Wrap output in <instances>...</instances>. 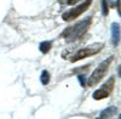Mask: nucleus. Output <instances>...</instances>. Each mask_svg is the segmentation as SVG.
<instances>
[{
    "instance_id": "6",
    "label": "nucleus",
    "mask_w": 121,
    "mask_h": 119,
    "mask_svg": "<svg viewBox=\"0 0 121 119\" xmlns=\"http://www.w3.org/2000/svg\"><path fill=\"white\" fill-rule=\"evenodd\" d=\"M120 41V24L113 23L112 24V43L114 46H117Z\"/></svg>"
},
{
    "instance_id": "5",
    "label": "nucleus",
    "mask_w": 121,
    "mask_h": 119,
    "mask_svg": "<svg viewBox=\"0 0 121 119\" xmlns=\"http://www.w3.org/2000/svg\"><path fill=\"white\" fill-rule=\"evenodd\" d=\"M103 47V44H99V45H96V46H92V47H84L81 50H79L72 58V62H76V61H80V60H84L86 57H90V56H93V55H97Z\"/></svg>"
},
{
    "instance_id": "2",
    "label": "nucleus",
    "mask_w": 121,
    "mask_h": 119,
    "mask_svg": "<svg viewBox=\"0 0 121 119\" xmlns=\"http://www.w3.org/2000/svg\"><path fill=\"white\" fill-rule=\"evenodd\" d=\"M113 60H114V57L113 56H110V57H108L107 60H104L103 62H100L99 63V66L93 71V73L91 74V77H90V79L87 80V85L88 86H96L102 79L104 78V75H105V73L108 72V69H109V66H110V63L113 62Z\"/></svg>"
},
{
    "instance_id": "8",
    "label": "nucleus",
    "mask_w": 121,
    "mask_h": 119,
    "mask_svg": "<svg viewBox=\"0 0 121 119\" xmlns=\"http://www.w3.org/2000/svg\"><path fill=\"white\" fill-rule=\"evenodd\" d=\"M51 46H52L51 41H43L41 44L39 45V50L41 51L43 54H47L50 50H51Z\"/></svg>"
},
{
    "instance_id": "4",
    "label": "nucleus",
    "mask_w": 121,
    "mask_h": 119,
    "mask_svg": "<svg viewBox=\"0 0 121 119\" xmlns=\"http://www.w3.org/2000/svg\"><path fill=\"white\" fill-rule=\"evenodd\" d=\"M114 86H115V78L112 77V78H109L98 90H96L93 92V98L95 100H103V98L109 97L112 91L114 90Z\"/></svg>"
},
{
    "instance_id": "10",
    "label": "nucleus",
    "mask_w": 121,
    "mask_h": 119,
    "mask_svg": "<svg viewBox=\"0 0 121 119\" xmlns=\"http://www.w3.org/2000/svg\"><path fill=\"white\" fill-rule=\"evenodd\" d=\"M102 11H103V15L107 16L109 14V9H108V3L107 0H102Z\"/></svg>"
},
{
    "instance_id": "12",
    "label": "nucleus",
    "mask_w": 121,
    "mask_h": 119,
    "mask_svg": "<svg viewBox=\"0 0 121 119\" xmlns=\"http://www.w3.org/2000/svg\"><path fill=\"white\" fill-rule=\"evenodd\" d=\"M78 79H79L80 84H81V86H85V85H86V77H85L84 74H80V75H78Z\"/></svg>"
},
{
    "instance_id": "9",
    "label": "nucleus",
    "mask_w": 121,
    "mask_h": 119,
    "mask_svg": "<svg viewBox=\"0 0 121 119\" xmlns=\"http://www.w3.org/2000/svg\"><path fill=\"white\" fill-rule=\"evenodd\" d=\"M40 82H41L43 85H47L50 82V73L47 71H43L41 77H40Z\"/></svg>"
},
{
    "instance_id": "1",
    "label": "nucleus",
    "mask_w": 121,
    "mask_h": 119,
    "mask_svg": "<svg viewBox=\"0 0 121 119\" xmlns=\"http://www.w3.org/2000/svg\"><path fill=\"white\" fill-rule=\"evenodd\" d=\"M91 23H92V17H87L86 19L80 21L75 26L65 29L60 37L65 38L68 41H75V40H78V39H80L81 37L85 35V33L88 31Z\"/></svg>"
},
{
    "instance_id": "11",
    "label": "nucleus",
    "mask_w": 121,
    "mask_h": 119,
    "mask_svg": "<svg viewBox=\"0 0 121 119\" xmlns=\"http://www.w3.org/2000/svg\"><path fill=\"white\" fill-rule=\"evenodd\" d=\"M110 1V5H112L113 7H117V11L120 12V0H109Z\"/></svg>"
},
{
    "instance_id": "3",
    "label": "nucleus",
    "mask_w": 121,
    "mask_h": 119,
    "mask_svg": "<svg viewBox=\"0 0 121 119\" xmlns=\"http://www.w3.org/2000/svg\"><path fill=\"white\" fill-rule=\"evenodd\" d=\"M91 4H92V0H86V1H84L82 4L78 5L76 7L70 9L69 11H67V12H64V14L62 15L63 21H65V22H70V21H73V19L78 18L80 15L84 14L86 10L90 7Z\"/></svg>"
},
{
    "instance_id": "13",
    "label": "nucleus",
    "mask_w": 121,
    "mask_h": 119,
    "mask_svg": "<svg viewBox=\"0 0 121 119\" xmlns=\"http://www.w3.org/2000/svg\"><path fill=\"white\" fill-rule=\"evenodd\" d=\"M78 1H80V0H67V4L68 5H75Z\"/></svg>"
},
{
    "instance_id": "7",
    "label": "nucleus",
    "mask_w": 121,
    "mask_h": 119,
    "mask_svg": "<svg viewBox=\"0 0 121 119\" xmlns=\"http://www.w3.org/2000/svg\"><path fill=\"white\" fill-rule=\"evenodd\" d=\"M117 113V110H116V107L114 106H110L108 108H105V110L99 114V118H110V117H113Z\"/></svg>"
}]
</instances>
